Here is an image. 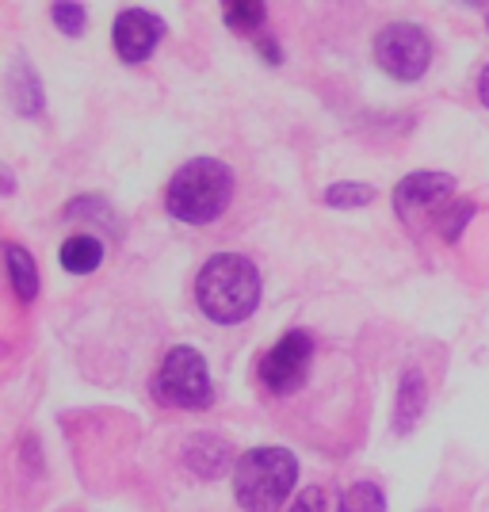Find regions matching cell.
Here are the masks:
<instances>
[{
	"instance_id": "obj_1",
	"label": "cell",
	"mask_w": 489,
	"mask_h": 512,
	"mask_svg": "<svg viewBox=\"0 0 489 512\" xmlns=\"http://www.w3.org/2000/svg\"><path fill=\"white\" fill-rule=\"evenodd\" d=\"M195 299L211 321L237 325L253 318V310L260 306V272L249 256L218 253L203 264V272L195 279Z\"/></svg>"
},
{
	"instance_id": "obj_2",
	"label": "cell",
	"mask_w": 489,
	"mask_h": 512,
	"mask_svg": "<svg viewBox=\"0 0 489 512\" xmlns=\"http://www.w3.org/2000/svg\"><path fill=\"white\" fill-rule=\"evenodd\" d=\"M230 199H234V172L214 157H195L184 161V169H176L169 180L165 207L172 218L188 226H207L230 207Z\"/></svg>"
},
{
	"instance_id": "obj_3",
	"label": "cell",
	"mask_w": 489,
	"mask_h": 512,
	"mask_svg": "<svg viewBox=\"0 0 489 512\" xmlns=\"http://www.w3.org/2000/svg\"><path fill=\"white\" fill-rule=\"evenodd\" d=\"M295 482L298 459L287 448H253L234 467V493L245 512H279Z\"/></svg>"
},
{
	"instance_id": "obj_4",
	"label": "cell",
	"mask_w": 489,
	"mask_h": 512,
	"mask_svg": "<svg viewBox=\"0 0 489 512\" xmlns=\"http://www.w3.org/2000/svg\"><path fill=\"white\" fill-rule=\"evenodd\" d=\"M153 398L169 409H207L214 402L207 360L188 344L172 348L153 379Z\"/></svg>"
},
{
	"instance_id": "obj_5",
	"label": "cell",
	"mask_w": 489,
	"mask_h": 512,
	"mask_svg": "<svg viewBox=\"0 0 489 512\" xmlns=\"http://www.w3.org/2000/svg\"><path fill=\"white\" fill-rule=\"evenodd\" d=\"M451 207H455V176H447V172H413L394 192V211L402 214V222H409L413 230H421V226L440 230Z\"/></svg>"
},
{
	"instance_id": "obj_6",
	"label": "cell",
	"mask_w": 489,
	"mask_h": 512,
	"mask_svg": "<svg viewBox=\"0 0 489 512\" xmlns=\"http://www.w3.org/2000/svg\"><path fill=\"white\" fill-rule=\"evenodd\" d=\"M375 62L398 81H417L432 62V39L417 23H390L375 39Z\"/></svg>"
},
{
	"instance_id": "obj_7",
	"label": "cell",
	"mask_w": 489,
	"mask_h": 512,
	"mask_svg": "<svg viewBox=\"0 0 489 512\" xmlns=\"http://www.w3.org/2000/svg\"><path fill=\"white\" fill-rule=\"evenodd\" d=\"M310 360H314V337L291 329L283 333L260 360V383L268 386L272 394H295L298 386L306 383L310 375Z\"/></svg>"
},
{
	"instance_id": "obj_8",
	"label": "cell",
	"mask_w": 489,
	"mask_h": 512,
	"mask_svg": "<svg viewBox=\"0 0 489 512\" xmlns=\"http://www.w3.org/2000/svg\"><path fill=\"white\" fill-rule=\"evenodd\" d=\"M111 39H115V54L123 62L138 65L146 62L149 54L157 50V43L165 39V23L157 20L153 12H146V8H127V12H119Z\"/></svg>"
},
{
	"instance_id": "obj_9",
	"label": "cell",
	"mask_w": 489,
	"mask_h": 512,
	"mask_svg": "<svg viewBox=\"0 0 489 512\" xmlns=\"http://www.w3.org/2000/svg\"><path fill=\"white\" fill-rule=\"evenodd\" d=\"M428 390H425V375L421 371H405L402 386H398V409H394V428L398 432H413L421 413H425Z\"/></svg>"
},
{
	"instance_id": "obj_10",
	"label": "cell",
	"mask_w": 489,
	"mask_h": 512,
	"mask_svg": "<svg viewBox=\"0 0 489 512\" xmlns=\"http://www.w3.org/2000/svg\"><path fill=\"white\" fill-rule=\"evenodd\" d=\"M8 96L20 115H39L43 111V88H39V77H35V65L16 62L12 73H8Z\"/></svg>"
},
{
	"instance_id": "obj_11",
	"label": "cell",
	"mask_w": 489,
	"mask_h": 512,
	"mask_svg": "<svg viewBox=\"0 0 489 512\" xmlns=\"http://www.w3.org/2000/svg\"><path fill=\"white\" fill-rule=\"evenodd\" d=\"M100 260H104V241H100V237L77 234L62 245V268L65 272H73V276H88V272H96V268H100Z\"/></svg>"
},
{
	"instance_id": "obj_12",
	"label": "cell",
	"mask_w": 489,
	"mask_h": 512,
	"mask_svg": "<svg viewBox=\"0 0 489 512\" xmlns=\"http://www.w3.org/2000/svg\"><path fill=\"white\" fill-rule=\"evenodd\" d=\"M4 260H8V279H12L20 302H35V295H39V268H35L31 253L20 249L16 241H8L4 245Z\"/></svg>"
},
{
	"instance_id": "obj_13",
	"label": "cell",
	"mask_w": 489,
	"mask_h": 512,
	"mask_svg": "<svg viewBox=\"0 0 489 512\" xmlns=\"http://www.w3.org/2000/svg\"><path fill=\"white\" fill-rule=\"evenodd\" d=\"M226 8V23L234 27L237 35H253L264 27L268 20V8L260 4V0H230V4H222Z\"/></svg>"
},
{
	"instance_id": "obj_14",
	"label": "cell",
	"mask_w": 489,
	"mask_h": 512,
	"mask_svg": "<svg viewBox=\"0 0 489 512\" xmlns=\"http://www.w3.org/2000/svg\"><path fill=\"white\" fill-rule=\"evenodd\" d=\"M195 444L203 448V455H199V451H188V463H192L203 478H211V474L218 478V474L226 470V463H230V448H226V444H214V436H207V432H203Z\"/></svg>"
},
{
	"instance_id": "obj_15",
	"label": "cell",
	"mask_w": 489,
	"mask_h": 512,
	"mask_svg": "<svg viewBox=\"0 0 489 512\" xmlns=\"http://www.w3.org/2000/svg\"><path fill=\"white\" fill-rule=\"evenodd\" d=\"M341 512H386V497L375 482H356L341 497Z\"/></svg>"
},
{
	"instance_id": "obj_16",
	"label": "cell",
	"mask_w": 489,
	"mask_h": 512,
	"mask_svg": "<svg viewBox=\"0 0 489 512\" xmlns=\"http://www.w3.org/2000/svg\"><path fill=\"white\" fill-rule=\"evenodd\" d=\"M375 199V188L371 184H333L325 192V203L329 207H367Z\"/></svg>"
},
{
	"instance_id": "obj_17",
	"label": "cell",
	"mask_w": 489,
	"mask_h": 512,
	"mask_svg": "<svg viewBox=\"0 0 489 512\" xmlns=\"http://www.w3.org/2000/svg\"><path fill=\"white\" fill-rule=\"evenodd\" d=\"M54 23H58L62 35L77 39L85 31V8L81 4H54Z\"/></svg>"
},
{
	"instance_id": "obj_18",
	"label": "cell",
	"mask_w": 489,
	"mask_h": 512,
	"mask_svg": "<svg viewBox=\"0 0 489 512\" xmlns=\"http://www.w3.org/2000/svg\"><path fill=\"white\" fill-rule=\"evenodd\" d=\"M470 214H474V207H470V203H455V207L447 211V218L440 222V234H444V241H455V237L463 234V226H467Z\"/></svg>"
},
{
	"instance_id": "obj_19",
	"label": "cell",
	"mask_w": 489,
	"mask_h": 512,
	"mask_svg": "<svg viewBox=\"0 0 489 512\" xmlns=\"http://www.w3.org/2000/svg\"><path fill=\"white\" fill-rule=\"evenodd\" d=\"M291 512H325V493H321V486H306V490L298 493Z\"/></svg>"
},
{
	"instance_id": "obj_20",
	"label": "cell",
	"mask_w": 489,
	"mask_h": 512,
	"mask_svg": "<svg viewBox=\"0 0 489 512\" xmlns=\"http://www.w3.org/2000/svg\"><path fill=\"white\" fill-rule=\"evenodd\" d=\"M256 46H260V54H264V58H268V62H279V58H283V54H279V46L272 43V39H268V35H260V39H256Z\"/></svg>"
},
{
	"instance_id": "obj_21",
	"label": "cell",
	"mask_w": 489,
	"mask_h": 512,
	"mask_svg": "<svg viewBox=\"0 0 489 512\" xmlns=\"http://www.w3.org/2000/svg\"><path fill=\"white\" fill-rule=\"evenodd\" d=\"M478 100L489 107V65L482 69V77H478Z\"/></svg>"
},
{
	"instance_id": "obj_22",
	"label": "cell",
	"mask_w": 489,
	"mask_h": 512,
	"mask_svg": "<svg viewBox=\"0 0 489 512\" xmlns=\"http://www.w3.org/2000/svg\"><path fill=\"white\" fill-rule=\"evenodd\" d=\"M432 512H436V509H432Z\"/></svg>"
}]
</instances>
